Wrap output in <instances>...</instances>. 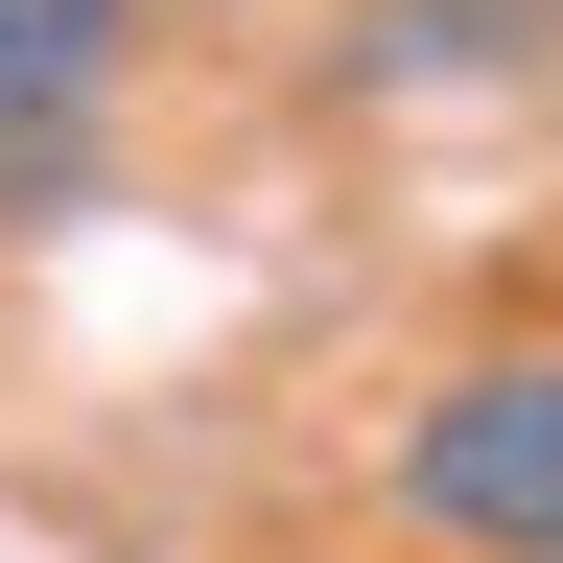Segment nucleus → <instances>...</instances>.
<instances>
[{"instance_id":"f257e3e1","label":"nucleus","mask_w":563,"mask_h":563,"mask_svg":"<svg viewBox=\"0 0 563 563\" xmlns=\"http://www.w3.org/2000/svg\"><path fill=\"white\" fill-rule=\"evenodd\" d=\"M399 493H422V540H470V563H563V352L446 376L399 422Z\"/></svg>"},{"instance_id":"f03ea898","label":"nucleus","mask_w":563,"mask_h":563,"mask_svg":"<svg viewBox=\"0 0 563 563\" xmlns=\"http://www.w3.org/2000/svg\"><path fill=\"white\" fill-rule=\"evenodd\" d=\"M118 47H141V0H0V165L95 118V95H118Z\"/></svg>"}]
</instances>
